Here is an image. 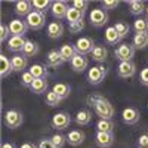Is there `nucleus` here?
Returning a JSON list of instances; mask_svg holds the SVG:
<instances>
[{"label":"nucleus","instance_id":"obj_1","mask_svg":"<svg viewBox=\"0 0 148 148\" xmlns=\"http://www.w3.org/2000/svg\"><path fill=\"white\" fill-rule=\"evenodd\" d=\"M88 104L93 107V111H95V114L102 119V120H111L114 116V107L113 104H111L107 98H104L102 95H90L88 98Z\"/></svg>","mask_w":148,"mask_h":148},{"label":"nucleus","instance_id":"obj_2","mask_svg":"<svg viewBox=\"0 0 148 148\" xmlns=\"http://www.w3.org/2000/svg\"><path fill=\"white\" fill-rule=\"evenodd\" d=\"M89 22H90V25L95 27V28L104 27L105 24L108 22V14H107V10H104L101 8L92 9V12L89 14Z\"/></svg>","mask_w":148,"mask_h":148},{"label":"nucleus","instance_id":"obj_3","mask_svg":"<svg viewBox=\"0 0 148 148\" xmlns=\"http://www.w3.org/2000/svg\"><path fill=\"white\" fill-rule=\"evenodd\" d=\"M107 73H108V70H107L104 65L92 67V68H89V71H88V82H89L90 84H93V86L99 84V83H102L104 79L107 77Z\"/></svg>","mask_w":148,"mask_h":148},{"label":"nucleus","instance_id":"obj_4","mask_svg":"<svg viewBox=\"0 0 148 148\" xmlns=\"http://www.w3.org/2000/svg\"><path fill=\"white\" fill-rule=\"evenodd\" d=\"M25 22H27V25L28 28L31 30H42L45 27V24H46V15L42 14V12H37V10H33L31 14L25 18Z\"/></svg>","mask_w":148,"mask_h":148},{"label":"nucleus","instance_id":"obj_5","mask_svg":"<svg viewBox=\"0 0 148 148\" xmlns=\"http://www.w3.org/2000/svg\"><path fill=\"white\" fill-rule=\"evenodd\" d=\"M24 121V117H22V113L18 110H8L6 114H5V123L9 129H18L21 127Z\"/></svg>","mask_w":148,"mask_h":148},{"label":"nucleus","instance_id":"obj_6","mask_svg":"<svg viewBox=\"0 0 148 148\" xmlns=\"http://www.w3.org/2000/svg\"><path fill=\"white\" fill-rule=\"evenodd\" d=\"M135 51L136 49L133 47V45H129V43H125V45H120L117 49H116V58L120 61V62H127V61H132L133 56H135Z\"/></svg>","mask_w":148,"mask_h":148},{"label":"nucleus","instance_id":"obj_7","mask_svg":"<svg viewBox=\"0 0 148 148\" xmlns=\"http://www.w3.org/2000/svg\"><path fill=\"white\" fill-rule=\"evenodd\" d=\"M95 43H93V40L90 39V37H79L77 39V42H76V45H74V47H76V51H77V53L79 55H89V53H92V51L95 49Z\"/></svg>","mask_w":148,"mask_h":148},{"label":"nucleus","instance_id":"obj_8","mask_svg":"<svg viewBox=\"0 0 148 148\" xmlns=\"http://www.w3.org/2000/svg\"><path fill=\"white\" fill-rule=\"evenodd\" d=\"M9 31L12 36H18V37H24L28 31V25L25 21H22L21 18H16V19H12L9 22Z\"/></svg>","mask_w":148,"mask_h":148},{"label":"nucleus","instance_id":"obj_9","mask_svg":"<svg viewBox=\"0 0 148 148\" xmlns=\"http://www.w3.org/2000/svg\"><path fill=\"white\" fill-rule=\"evenodd\" d=\"M117 73L121 79H130L136 74V65L133 61H127V62H120L117 67Z\"/></svg>","mask_w":148,"mask_h":148},{"label":"nucleus","instance_id":"obj_10","mask_svg":"<svg viewBox=\"0 0 148 148\" xmlns=\"http://www.w3.org/2000/svg\"><path fill=\"white\" fill-rule=\"evenodd\" d=\"M71 123V117L68 113H58L52 117V127L58 129V130H64L70 126Z\"/></svg>","mask_w":148,"mask_h":148},{"label":"nucleus","instance_id":"obj_11","mask_svg":"<svg viewBox=\"0 0 148 148\" xmlns=\"http://www.w3.org/2000/svg\"><path fill=\"white\" fill-rule=\"evenodd\" d=\"M51 12L55 19L61 21L64 19L67 16V12H68V5L67 2H64V0H56V2L52 3V8H51Z\"/></svg>","mask_w":148,"mask_h":148},{"label":"nucleus","instance_id":"obj_12","mask_svg":"<svg viewBox=\"0 0 148 148\" xmlns=\"http://www.w3.org/2000/svg\"><path fill=\"white\" fill-rule=\"evenodd\" d=\"M95 142L99 148H111L114 144V133H107V132H96L95 135Z\"/></svg>","mask_w":148,"mask_h":148},{"label":"nucleus","instance_id":"obj_13","mask_svg":"<svg viewBox=\"0 0 148 148\" xmlns=\"http://www.w3.org/2000/svg\"><path fill=\"white\" fill-rule=\"evenodd\" d=\"M121 119L123 121L126 123V125H136V123L139 121L141 119V114H139V111L136 108H133V107H127L123 110V113H121Z\"/></svg>","mask_w":148,"mask_h":148},{"label":"nucleus","instance_id":"obj_14","mask_svg":"<svg viewBox=\"0 0 148 148\" xmlns=\"http://www.w3.org/2000/svg\"><path fill=\"white\" fill-rule=\"evenodd\" d=\"M46 33H47V36L51 37V39H53V40L61 39V37H62V34H64V24L61 22V21H52V22L47 25Z\"/></svg>","mask_w":148,"mask_h":148},{"label":"nucleus","instance_id":"obj_15","mask_svg":"<svg viewBox=\"0 0 148 148\" xmlns=\"http://www.w3.org/2000/svg\"><path fill=\"white\" fill-rule=\"evenodd\" d=\"M46 61H47V65H49V67H52V68H59L61 65L65 62V59L62 58L61 52L56 51V49H52V51H49V52H47V55H46Z\"/></svg>","mask_w":148,"mask_h":148},{"label":"nucleus","instance_id":"obj_16","mask_svg":"<svg viewBox=\"0 0 148 148\" xmlns=\"http://www.w3.org/2000/svg\"><path fill=\"white\" fill-rule=\"evenodd\" d=\"M73 71H76V73H83L86 68L89 67V59L88 56H84V55H76L73 59H71V62H70Z\"/></svg>","mask_w":148,"mask_h":148},{"label":"nucleus","instance_id":"obj_17","mask_svg":"<svg viewBox=\"0 0 148 148\" xmlns=\"http://www.w3.org/2000/svg\"><path fill=\"white\" fill-rule=\"evenodd\" d=\"M33 2H30V0H19V2L15 3V14L18 16H28L31 12H33Z\"/></svg>","mask_w":148,"mask_h":148},{"label":"nucleus","instance_id":"obj_18","mask_svg":"<svg viewBox=\"0 0 148 148\" xmlns=\"http://www.w3.org/2000/svg\"><path fill=\"white\" fill-rule=\"evenodd\" d=\"M12 61V67H14V71L16 73H24L25 68L28 67V58L22 53H16L10 58Z\"/></svg>","mask_w":148,"mask_h":148},{"label":"nucleus","instance_id":"obj_19","mask_svg":"<svg viewBox=\"0 0 148 148\" xmlns=\"http://www.w3.org/2000/svg\"><path fill=\"white\" fill-rule=\"evenodd\" d=\"M25 43H27V40L24 39V37L12 36L10 39L8 40V49H9L10 52H15V53L21 52V53H22V51H24V46H25Z\"/></svg>","mask_w":148,"mask_h":148},{"label":"nucleus","instance_id":"obj_20","mask_svg":"<svg viewBox=\"0 0 148 148\" xmlns=\"http://www.w3.org/2000/svg\"><path fill=\"white\" fill-rule=\"evenodd\" d=\"M83 141H84V133H83L82 130H79V129L71 130V132H68V135H67V142H68L70 145H73V147L82 145Z\"/></svg>","mask_w":148,"mask_h":148},{"label":"nucleus","instance_id":"obj_21","mask_svg":"<svg viewBox=\"0 0 148 148\" xmlns=\"http://www.w3.org/2000/svg\"><path fill=\"white\" fill-rule=\"evenodd\" d=\"M104 40H105L107 45H111V46H116V45L121 40V37H120L119 33L116 31L114 25H113V27H108V28L105 30V33H104Z\"/></svg>","mask_w":148,"mask_h":148},{"label":"nucleus","instance_id":"obj_22","mask_svg":"<svg viewBox=\"0 0 148 148\" xmlns=\"http://www.w3.org/2000/svg\"><path fill=\"white\" fill-rule=\"evenodd\" d=\"M14 71L12 67V61L6 56V55H0V74H2V79L9 77V74Z\"/></svg>","mask_w":148,"mask_h":148},{"label":"nucleus","instance_id":"obj_23","mask_svg":"<svg viewBox=\"0 0 148 148\" xmlns=\"http://www.w3.org/2000/svg\"><path fill=\"white\" fill-rule=\"evenodd\" d=\"M39 52H40V46L33 40H27L25 46H24L22 55H25L27 58H34V56L39 55Z\"/></svg>","mask_w":148,"mask_h":148},{"label":"nucleus","instance_id":"obj_24","mask_svg":"<svg viewBox=\"0 0 148 148\" xmlns=\"http://www.w3.org/2000/svg\"><path fill=\"white\" fill-rule=\"evenodd\" d=\"M127 5H129V10H130V14H132V15H135V16H138V18H139V15H142V14H144L145 9H147L145 3H144V2H141V0H130V2H127Z\"/></svg>","mask_w":148,"mask_h":148},{"label":"nucleus","instance_id":"obj_25","mask_svg":"<svg viewBox=\"0 0 148 148\" xmlns=\"http://www.w3.org/2000/svg\"><path fill=\"white\" fill-rule=\"evenodd\" d=\"M47 88H49V83H47L46 79H36L31 84L30 90L36 95H40V93H45L47 90Z\"/></svg>","mask_w":148,"mask_h":148},{"label":"nucleus","instance_id":"obj_26","mask_svg":"<svg viewBox=\"0 0 148 148\" xmlns=\"http://www.w3.org/2000/svg\"><path fill=\"white\" fill-rule=\"evenodd\" d=\"M65 19L70 22V24H74V22H79V21H83L84 19V12L76 9L74 6L68 8V12H67V16Z\"/></svg>","mask_w":148,"mask_h":148},{"label":"nucleus","instance_id":"obj_27","mask_svg":"<svg viewBox=\"0 0 148 148\" xmlns=\"http://www.w3.org/2000/svg\"><path fill=\"white\" fill-rule=\"evenodd\" d=\"M90 55H92V59L96 61V62H104V61L107 59V56H108V51H107L105 46L98 45V46H95V49L92 51Z\"/></svg>","mask_w":148,"mask_h":148},{"label":"nucleus","instance_id":"obj_28","mask_svg":"<svg viewBox=\"0 0 148 148\" xmlns=\"http://www.w3.org/2000/svg\"><path fill=\"white\" fill-rule=\"evenodd\" d=\"M132 45L135 49H145L148 46V33H135Z\"/></svg>","mask_w":148,"mask_h":148},{"label":"nucleus","instance_id":"obj_29","mask_svg":"<svg viewBox=\"0 0 148 148\" xmlns=\"http://www.w3.org/2000/svg\"><path fill=\"white\" fill-rule=\"evenodd\" d=\"M59 52H61V55H62V58L65 61H70V62H71V59L77 55L76 47H74V45H71V43L62 45V46H61V49H59Z\"/></svg>","mask_w":148,"mask_h":148},{"label":"nucleus","instance_id":"obj_30","mask_svg":"<svg viewBox=\"0 0 148 148\" xmlns=\"http://www.w3.org/2000/svg\"><path fill=\"white\" fill-rule=\"evenodd\" d=\"M76 123L79 126H88L89 123L92 121V113L88 110H80L79 113L76 114Z\"/></svg>","mask_w":148,"mask_h":148},{"label":"nucleus","instance_id":"obj_31","mask_svg":"<svg viewBox=\"0 0 148 148\" xmlns=\"http://www.w3.org/2000/svg\"><path fill=\"white\" fill-rule=\"evenodd\" d=\"M52 90L61 98V99H67V98L70 96V93H71V88L65 83H56Z\"/></svg>","mask_w":148,"mask_h":148},{"label":"nucleus","instance_id":"obj_32","mask_svg":"<svg viewBox=\"0 0 148 148\" xmlns=\"http://www.w3.org/2000/svg\"><path fill=\"white\" fill-rule=\"evenodd\" d=\"M96 130L98 132L114 133V123H113V120H102V119H99L98 123H96Z\"/></svg>","mask_w":148,"mask_h":148},{"label":"nucleus","instance_id":"obj_33","mask_svg":"<svg viewBox=\"0 0 148 148\" xmlns=\"http://www.w3.org/2000/svg\"><path fill=\"white\" fill-rule=\"evenodd\" d=\"M34 79H46V74H47V70L45 65H40V64H33L28 70Z\"/></svg>","mask_w":148,"mask_h":148},{"label":"nucleus","instance_id":"obj_34","mask_svg":"<svg viewBox=\"0 0 148 148\" xmlns=\"http://www.w3.org/2000/svg\"><path fill=\"white\" fill-rule=\"evenodd\" d=\"M52 3L53 2H49V0H33V9L46 15V10L52 8Z\"/></svg>","mask_w":148,"mask_h":148},{"label":"nucleus","instance_id":"obj_35","mask_svg":"<svg viewBox=\"0 0 148 148\" xmlns=\"http://www.w3.org/2000/svg\"><path fill=\"white\" fill-rule=\"evenodd\" d=\"M133 28L136 33H147L148 31V19L147 18H136L133 22Z\"/></svg>","mask_w":148,"mask_h":148},{"label":"nucleus","instance_id":"obj_36","mask_svg":"<svg viewBox=\"0 0 148 148\" xmlns=\"http://www.w3.org/2000/svg\"><path fill=\"white\" fill-rule=\"evenodd\" d=\"M114 28H116V31L119 33V36L121 37V39H125V37L129 34V31H130L129 24H127V22H123V21H119V22H116Z\"/></svg>","mask_w":148,"mask_h":148},{"label":"nucleus","instance_id":"obj_37","mask_svg":"<svg viewBox=\"0 0 148 148\" xmlns=\"http://www.w3.org/2000/svg\"><path fill=\"white\" fill-rule=\"evenodd\" d=\"M45 101H46V104H47L49 107H56V105H59V102L62 101V99H61V98L52 90V92H47V93H46Z\"/></svg>","mask_w":148,"mask_h":148},{"label":"nucleus","instance_id":"obj_38","mask_svg":"<svg viewBox=\"0 0 148 148\" xmlns=\"http://www.w3.org/2000/svg\"><path fill=\"white\" fill-rule=\"evenodd\" d=\"M52 144L55 145V148H64L65 144H67V136L62 133H55L53 136L51 138Z\"/></svg>","mask_w":148,"mask_h":148},{"label":"nucleus","instance_id":"obj_39","mask_svg":"<svg viewBox=\"0 0 148 148\" xmlns=\"http://www.w3.org/2000/svg\"><path fill=\"white\" fill-rule=\"evenodd\" d=\"M21 84L24 86V88H31V84H33V82L36 80L34 77H33V74L30 73V71H24L22 74H21Z\"/></svg>","mask_w":148,"mask_h":148},{"label":"nucleus","instance_id":"obj_40","mask_svg":"<svg viewBox=\"0 0 148 148\" xmlns=\"http://www.w3.org/2000/svg\"><path fill=\"white\" fill-rule=\"evenodd\" d=\"M83 28H84V19L79 21V22H74V24H70V25H68V30H70L71 34H79V33L83 31Z\"/></svg>","mask_w":148,"mask_h":148},{"label":"nucleus","instance_id":"obj_41","mask_svg":"<svg viewBox=\"0 0 148 148\" xmlns=\"http://www.w3.org/2000/svg\"><path fill=\"white\" fill-rule=\"evenodd\" d=\"M9 34H10V31H9V25H6V24H2V25H0V42H2V43L8 42Z\"/></svg>","mask_w":148,"mask_h":148},{"label":"nucleus","instance_id":"obj_42","mask_svg":"<svg viewBox=\"0 0 148 148\" xmlns=\"http://www.w3.org/2000/svg\"><path fill=\"white\" fill-rule=\"evenodd\" d=\"M73 6L86 14V9L89 8V2H88V0H74V2H73Z\"/></svg>","mask_w":148,"mask_h":148},{"label":"nucleus","instance_id":"obj_43","mask_svg":"<svg viewBox=\"0 0 148 148\" xmlns=\"http://www.w3.org/2000/svg\"><path fill=\"white\" fill-rule=\"evenodd\" d=\"M119 5H120V2H117V0H104V2H102L104 10H113V9H116Z\"/></svg>","mask_w":148,"mask_h":148},{"label":"nucleus","instance_id":"obj_44","mask_svg":"<svg viewBox=\"0 0 148 148\" xmlns=\"http://www.w3.org/2000/svg\"><path fill=\"white\" fill-rule=\"evenodd\" d=\"M136 147L138 148H148V132L142 133L136 141Z\"/></svg>","mask_w":148,"mask_h":148},{"label":"nucleus","instance_id":"obj_45","mask_svg":"<svg viewBox=\"0 0 148 148\" xmlns=\"http://www.w3.org/2000/svg\"><path fill=\"white\" fill-rule=\"evenodd\" d=\"M139 82L148 88V67L141 70V73H139Z\"/></svg>","mask_w":148,"mask_h":148},{"label":"nucleus","instance_id":"obj_46","mask_svg":"<svg viewBox=\"0 0 148 148\" xmlns=\"http://www.w3.org/2000/svg\"><path fill=\"white\" fill-rule=\"evenodd\" d=\"M37 148H55V145L52 144L51 138H45L39 142V145H37Z\"/></svg>","mask_w":148,"mask_h":148},{"label":"nucleus","instance_id":"obj_47","mask_svg":"<svg viewBox=\"0 0 148 148\" xmlns=\"http://www.w3.org/2000/svg\"><path fill=\"white\" fill-rule=\"evenodd\" d=\"M19 148H37V145H34L33 142H24Z\"/></svg>","mask_w":148,"mask_h":148},{"label":"nucleus","instance_id":"obj_48","mask_svg":"<svg viewBox=\"0 0 148 148\" xmlns=\"http://www.w3.org/2000/svg\"><path fill=\"white\" fill-rule=\"evenodd\" d=\"M2 148H16V145L14 142H3L2 144Z\"/></svg>","mask_w":148,"mask_h":148},{"label":"nucleus","instance_id":"obj_49","mask_svg":"<svg viewBox=\"0 0 148 148\" xmlns=\"http://www.w3.org/2000/svg\"><path fill=\"white\" fill-rule=\"evenodd\" d=\"M145 18L148 19V6H147V9H145Z\"/></svg>","mask_w":148,"mask_h":148},{"label":"nucleus","instance_id":"obj_50","mask_svg":"<svg viewBox=\"0 0 148 148\" xmlns=\"http://www.w3.org/2000/svg\"><path fill=\"white\" fill-rule=\"evenodd\" d=\"M147 33H148V31H147Z\"/></svg>","mask_w":148,"mask_h":148}]
</instances>
